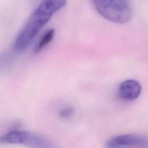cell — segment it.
I'll return each mask as SVG.
<instances>
[{"instance_id": "cell-1", "label": "cell", "mask_w": 148, "mask_h": 148, "mask_svg": "<svg viewBox=\"0 0 148 148\" xmlns=\"http://www.w3.org/2000/svg\"><path fill=\"white\" fill-rule=\"evenodd\" d=\"M66 1H43L32 12L13 43L14 49L20 52L31 43L40 29L49 21L54 13L64 8Z\"/></svg>"}, {"instance_id": "cell-2", "label": "cell", "mask_w": 148, "mask_h": 148, "mask_svg": "<svg viewBox=\"0 0 148 148\" xmlns=\"http://www.w3.org/2000/svg\"><path fill=\"white\" fill-rule=\"evenodd\" d=\"M93 3L97 12L110 21L123 24L128 22L131 18L132 10L128 1L97 0Z\"/></svg>"}, {"instance_id": "cell-3", "label": "cell", "mask_w": 148, "mask_h": 148, "mask_svg": "<svg viewBox=\"0 0 148 148\" xmlns=\"http://www.w3.org/2000/svg\"><path fill=\"white\" fill-rule=\"evenodd\" d=\"M0 142L3 144L23 145L33 148H57L45 137L24 130L10 131L1 136Z\"/></svg>"}, {"instance_id": "cell-4", "label": "cell", "mask_w": 148, "mask_h": 148, "mask_svg": "<svg viewBox=\"0 0 148 148\" xmlns=\"http://www.w3.org/2000/svg\"><path fill=\"white\" fill-rule=\"evenodd\" d=\"M106 148H148V137L138 134H123L112 137L105 143Z\"/></svg>"}, {"instance_id": "cell-5", "label": "cell", "mask_w": 148, "mask_h": 148, "mask_svg": "<svg viewBox=\"0 0 148 148\" xmlns=\"http://www.w3.org/2000/svg\"><path fill=\"white\" fill-rule=\"evenodd\" d=\"M142 92L139 82L134 79H128L121 82L118 88V95L123 100L131 101L137 99Z\"/></svg>"}, {"instance_id": "cell-6", "label": "cell", "mask_w": 148, "mask_h": 148, "mask_svg": "<svg viewBox=\"0 0 148 148\" xmlns=\"http://www.w3.org/2000/svg\"><path fill=\"white\" fill-rule=\"evenodd\" d=\"M55 31L54 29H50L46 31L39 40L35 47V52L38 53L46 47L53 39Z\"/></svg>"}, {"instance_id": "cell-7", "label": "cell", "mask_w": 148, "mask_h": 148, "mask_svg": "<svg viewBox=\"0 0 148 148\" xmlns=\"http://www.w3.org/2000/svg\"><path fill=\"white\" fill-rule=\"evenodd\" d=\"M74 113V109L71 106H66L61 109L58 113L60 117L66 119L71 117Z\"/></svg>"}]
</instances>
